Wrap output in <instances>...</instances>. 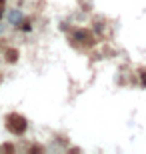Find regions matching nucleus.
<instances>
[{
    "mask_svg": "<svg viewBox=\"0 0 146 154\" xmlns=\"http://www.w3.org/2000/svg\"><path fill=\"white\" fill-rule=\"evenodd\" d=\"M6 128H8L12 134L22 136L24 132H26V128H28V122H26V118L20 116V114H10L8 118H6Z\"/></svg>",
    "mask_w": 146,
    "mask_h": 154,
    "instance_id": "1",
    "label": "nucleus"
},
{
    "mask_svg": "<svg viewBox=\"0 0 146 154\" xmlns=\"http://www.w3.org/2000/svg\"><path fill=\"white\" fill-rule=\"evenodd\" d=\"M2 18H4V12H2V8H0V20H2Z\"/></svg>",
    "mask_w": 146,
    "mask_h": 154,
    "instance_id": "8",
    "label": "nucleus"
},
{
    "mask_svg": "<svg viewBox=\"0 0 146 154\" xmlns=\"http://www.w3.org/2000/svg\"><path fill=\"white\" fill-rule=\"evenodd\" d=\"M16 28H20V30H22V32H32V20H30V18H26V16H24V20H22V22H20V24H18Z\"/></svg>",
    "mask_w": 146,
    "mask_h": 154,
    "instance_id": "5",
    "label": "nucleus"
},
{
    "mask_svg": "<svg viewBox=\"0 0 146 154\" xmlns=\"http://www.w3.org/2000/svg\"><path fill=\"white\" fill-rule=\"evenodd\" d=\"M4 58H6V62L14 64L18 60V50H16V48H8V50L4 52Z\"/></svg>",
    "mask_w": 146,
    "mask_h": 154,
    "instance_id": "4",
    "label": "nucleus"
},
{
    "mask_svg": "<svg viewBox=\"0 0 146 154\" xmlns=\"http://www.w3.org/2000/svg\"><path fill=\"white\" fill-rule=\"evenodd\" d=\"M140 84L142 88H146V70H140Z\"/></svg>",
    "mask_w": 146,
    "mask_h": 154,
    "instance_id": "6",
    "label": "nucleus"
},
{
    "mask_svg": "<svg viewBox=\"0 0 146 154\" xmlns=\"http://www.w3.org/2000/svg\"><path fill=\"white\" fill-rule=\"evenodd\" d=\"M6 20H8V24H10V26H14V28H16L18 24L24 20V12L20 10V8H12V10L6 12Z\"/></svg>",
    "mask_w": 146,
    "mask_h": 154,
    "instance_id": "3",
    "label": "nucleus"
},
{
    "mask_svg": "<svg viewBox=\"0 0 146 154\" xmlns=\"http://www.w3.org/2000/svg\"><path fill=\"white\" fill-rule=\"evenodd\" d=\"M68 38H70V42H80V44H84V46H94L96 44L94 34L88 28H74L72 34L68 36Z\"/></svg>",
    "mask_w": 146,
    "mask_h": 154,
    "instance_id": "2",
    "label": "nucleus"
},
{
    "mask_svg": "<svg viewBox=\"0 0 146 154\" xmlns=\"http://www.w3.org/2000/svg\"><path fill=\"white\" fill-rule=\"evenodd\" d=\"M0 8H2V10L6 8V0H0Z\"/></svg>",
    "mask_w": 146,
    "mask_h": 154,
    "instance_id": "7",
    "label": "nucleus"
}]
</instances>
